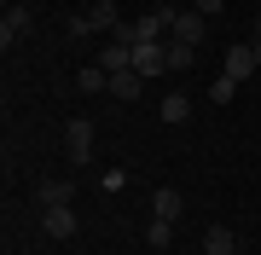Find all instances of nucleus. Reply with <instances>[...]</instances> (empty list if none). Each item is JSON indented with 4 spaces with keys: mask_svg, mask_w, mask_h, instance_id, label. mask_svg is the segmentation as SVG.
Returning <instances> with one entry per match:
<instances>
[{
    "mask_svg": "<svg viewBox=\"0 0 261 255\" xmlns=\"http://www.w3.org/2000/svg\"><path fill=\"white\" fill-rule=\"evenodd\" d=\"M64 157L82 168V162H93V122L87 116H75V122H64Z\"/></svg>",
    "mask_w": 261,
    "mask_h": 255,
    "instance_id": "f257e3e1",
    "label": "nucleus"
},
{
    "mask_svg": "<svg viewBox=\"0 0 261 255\" xmlns=\"http://www.w3.org/2000/svg\"><path fill=\"white\" fill-rule=\"evenodd\" d=\"M134 70H140L145 81L168 76V58H163V41H134Z\"/></svg>",
    "mask_w": 261,
    "mask_h": 255,
    "instance_id": "f03ea898",
    "label": "nucleus"
},
{
    "mask_svg": "<svg viewBox=\"0 0 261 255\" xmlns=\"http://www.w3.org/2000/svg\"><path fill=\"white\" fill-rule=\"evenodd\" d=\"M29 6H18V0H6V18H0V47H18V41L29 35Z\"/></svg>",
    "mask_w": 261,
    "mask_h": 255,
    "instance_id": "7ed1b4c3",
    "label": "nucleus"
},
{
    "mask_svg": "<svg viewBox=\"0 0 261 255\" xmlns=\"http://www.w3.org/2000/svg\"><path fill=\"white\" fill-rule=\"evenodd\" d=\"M75 226H82V220H75V209H70V203L41 209V232H47V238H58V244H64V238H75Z\"/></svg>",
    "mask_w": 261,
    "mask_h": 255,
    "instance_id": "20e7f679",
    "label": "nucleus"
},
{
    "mask_svg": "<svg viewBox=\"0 0 261 255\" xmlns=\"http://www.w3.org/2000/svg\"><path fill=\"white\" fill-rule=\"evenodd\" d=\"M255 47H244V41H232V47H226V70H221V76H232V81H250L255 76Z\"/></svg>",
    "mask_w": 261,
    "mask_h": 255,
    "instance_id": "39448f33",
    "label": "nucleus"
},
{
    "mask_svg": "<svg viewBox=\"0 0 261 255\" xmlns=\"http://www.w3.org/2000/svg\"><path fill=\"white\" fill-rule=\"evenodd\" d=\"M203 35H209V18H203L197 6L174 18V41H186V47H203Z\"/></svg>",
    "mask_w": 261,
    "mask_h": 255,
    "instance_id": "423d86ee",
    "label": "nucleus"
},
{
    "mask_svg": "<svg viewBox=\"0 0 261 255\" xmlns=\"http://www.w3.org/2000/svg\"><path fill=\"white\" fill-rule=\"evenodd\" d=\"M87 23H93V35H116V29H122L116 0H93V6H87Z\"/></svg>",
    "mask_w": 261,
    "mask_h": 255,
    "instance_id": "0eeeda50",
    "label": "nucleus"
},
{
    "mask_svg": "<svg viewBox=\"0 0 261 255\" xmlns=\"http://www.w3.org/2000/svg\"><path fill=\"white\" fill-rule=\"evenodd\" d=\"M75 197V180H41L35 186V203L41 209H58V203H70Z\"/></svg>",
    "mask_w": 261,
    "mask_h": 255,
    "instance_id": "6e6552de",
    "label": "nucleus"
},
{
    "mask_svg": "<svg viewBox=\"0 0 261 255\" xmlns=\"http://www.w3.org/2000/svg\"><path fill=\"white\" fill-rule=\"evenodd\" d=\"M180 209H186V197H180L174 186H163L157 197H151V220H180Z\"/></svg>",
    "mask_w": 261,
    "mask_h": 255,
    "instance_id": "1a4fd4ad",
    "label": "nucleus"
},
{
    "mask_svg": "<svg viewBox=\"0 0 261 255\" xmlns=\"http://www.w3.org/2000/svg\"><path fill=\"white\" fill-rule=\"evenodd\" d=\"M163 58H168V76H180V70H192L197 47H186V41H174V35H168V41H163Z\"/></svg>",
    "mask_w": 261,
    "mask_h": 255,
    "instance_id": "9d476101",
    "label": "nucleus"
},
{
    "mask_svg": "<svg viewBox=\"0 0 261 255\" xmlns=\"http://www.w3.org/2000/svg\"><path fill=\"white\" fill-rule=\"evenodd\" d=\"M140 87H145V76H140V70H116V76H111V99H122V104H128V99H140Z\"/></svg>",
    "mask_w": 261,
    "mask_h": 255,
    "instance_id": "9b49d317",
    "label": "nucleus"
},
{
    "mask_svg": "<svg viewBox=\"0 0 261 255\" xmlns=\"http://www.w3.org/2000/svg\"><path fill=\"white\" fill-rule=\"evenodd\" d=\"M238 249V232L232 226H209L203 232V255H232Z\"/></svg>",
    "mask_w": 261,
    "mask_h": 255,
    "instance_id": "f8f14e48",
    "label": "nucleus"
},
{
    "mask_svg": "<svg viewBox=\"0 0 261 255\" xmlns=\"http://www.w3.org/2000/svg\"><path fill=\"white\" fill-rule=\"evenodd\" d=\"M157 116H163L168 128H174V122H186V116H192V99H186V93H168V99L157 104Z\"/></svg>",
    "mask_w": 261,
    "mask_h": 255,
    "instance_id": "ddd939ff",
    "label": "nucleus"
},
{
    "mask_svg": "<svg viewBox=\"0 0 261 255\" xmlns=\"http://www.w3.org/2000/svg\"><path fill=\"white\" fill-rule=\"evenodd\" d=\"M75 87H82V93H111V70H99V64H87L82 76H75Z\"/></svg>",
    "mask_w": 261,
    "mask_h": 255,
    "instance_id": "4468645a",
    "label": "nucleus"
},
{
    "mask_svg": "<svg viewBox=\"0 0 261 255\" xmlns=\"http://www.w3.org/2000/svg\"><path fill=\"white\" fill-rule=\"evenodd\" d=\"M168 238H174V220H145V244L151 249H168Z\"/></svg>",
    "mask_w": 261,
    "mask_h": 255,
    "instance_id": "2eb2a0df",
    "label": "nucleus"
},
{
    "mask_svg": "<svg viewBox=\"0 0 261 255\" xmlns=\"http://www.w3.org/2000/svg\"><path fill=\"white\" fill-rule=\"evenodd\" d=\"M232 93H238V81H232V76L209 81V104H232Z\"/></svg>",
    "mask_w": 261,
    "mask_h": 255,
    "instance_id": "dca6fc26",
    "label": "nucleus"
},
{
    "mask_svg": "<svg viewBox=\"0 0 261 255\" xmlns=\"http://www.w3.org/2000/svg\"><path fill=\"white\" fill-rule=\"evenodd\" d=\"M197 12H203V18H221V12H226V0H197Z\"/></svg>",
    "mask_w": 261,
    "mask_h": 255,
    "instance_id": "f3484780",
    "label": "nucleus"
},
{
    "mask_svg": "<svg viewBox=\"0 0 261 255\" xmlns=\"http://www.w3.org/2000/svg\"><path fill=\"white\" fill-rule=\"evenodd\" d=\"M250 47H255V64H261V35H255V41H250Z\"/></svg>",
    "mask_w": 261,
    "mask_h": 255,
    "instance_id": "a211bd4d",
    "label": "nucleus"
},
{
    "mask_svg": "<svg viewBox=\"0 0 261 255\" xmlns=\"http://www.w3.org/2000/svg\"><path fill=\"white\" fill-rule=\"evenodd\" d=\"M232 255H250V249H244V244H238V249H232Z\"/></svg>",
    "mask_w": 261,
    "mask_h": 255,
    "instance_id": "6ab92c4d",
    "label": "nucleus"
}]
</instances>
